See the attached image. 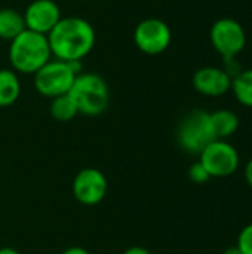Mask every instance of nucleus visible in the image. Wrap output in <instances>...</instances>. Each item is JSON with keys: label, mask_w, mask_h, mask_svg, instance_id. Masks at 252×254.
Masks as SVG:
<instances>
[{"label": "nucleus", "mask_w": 252, "mask_h": 254, "mask_svg": "<svg viewBox=\"0 0 252 254\" xmlns=\"http://www.w3.org/2000/svg\"><path fill=\"white\" fill-rule=\"evenodd\" d=\"M199 162L205 167L211 179H224L238 171L241 158L236 147L227 140H214L199 153Z\"/></svg>", "instance_id": "6"}, {"label": "nucleus", "mask_w": 252, "mask_h": 254, "mask_svg": "<svg viewBox=\"0 0 252 254\" xmlns=\"http://www.w3.org/2000/svg\"><path fill=\"white\" fill-rule=\"evenodd\" d=\"M236 247L241 250L242 254H252V223L247 225L238 237Z\"/></svg>", "instance_id": "18"}, {"label": "nucleus", "mask_w": 252, "mask_h": 254, "mask_svg": "<svg viewBox=\"0 0 252 254\" xmlns=\"http://www.w3.org/2000/svg\"><path fill=\"white\" fill-rule=\"evenodd\" d=\"M61 18L59 6L53 0H34L24 12L25 28L45 36L52 31Z\"/></svg>", "instance_id": "10"}, {"label": "nucleus", "mask_w": 252, "mask_h": 254, "mask_svg": "<svg viewBox=\"0 0 252 254\" xmlns=\"http://www.w3.org/2000/svg\"><path fill=\"white\" fill-rule=\"evenodd\" d=\"M52 57L65 63H80L95 45V31L89 21L79 16L61 18L48 34Z\"/></svg>", "instance_id": "1"}, {"label": "nucleus", "mask_w": 252, "mask_h": 254, "mask_svg": "<svg viewBox=\"0 0 252 254\" xmlns=\"http://www.w3.org/2000/svg\"><path fill=\"white\" fill-rule=\"evenodd\" d=\"M50 58L52 52L49 48L48 36L45 34L25 28L19 36L10 40L9 61L13 70L19 73L34 74Z\"/></svg>", "instance_id": "2"}, {"label": "nucleus", "mask_w": 252, "mask_h": 254, "mask_svg": "<svg viewBox=\"0 0 252 254\" xmlns=\"http://www.w3.org/2000/svg\"><path fill=\"white\" fill-rule=\"evenodd\" d=\"M221 254H242V253H241V250L235 246V247H229V249H226V250H224Z\"/></svg>", "instance_id": "22"}, {"label": "nucleus", "mask_w": 252, "mask_h": 254, "mask_svg": "<svg viewBox=\"0 0 252 254\" xmlns=\"http://www.w3.org/2000/svg\"><path fill=\"white\" fill-rule=\"evenodd\" d=\"M177 140L183 150L192 155H199L215 140L209 113L205 110H193L186 115L178 125Z\"/></svg>", "instance_id": "5"}, {"label": "nucleus", "mask_w": 252, "mask_h": 254, "mask_svg": "<svg viewBox=\"0 0 252 254\" xmlns=\"http://www.w3.org/2000/svg\"><path fill=\"white\" fill-rule=\"evenodd\" d=\"M79 68L80 63H65L56 58L49 60L34 73V86L39 94L52 100L70 92L74 79L79 74Z\"/></svg>", "instance_id": "4"}, {"label": "nucleus", "mask_w": 252, "mask_h": 254, "mask_svg": "<svg viewBox=\"0 0 252 254\" xmlns=\"http://www.w3.org/2000/svg\"><path fill=\"white\" fill-rule=\"evenodd\" d=\"M236 100L245 106L252 109V68L242 70L232 79V89Z\"/></svg>", "instance_id": "16"}, {"label": "nucleus", "mask_w": 252, "mask_h": 254, "mask_svg": "<svg viewBox=\"0 0 252 254\" xmlns=\"http://www.w3.org/2000/svg\"><path fill=\"white\" fill-rule=\"evenodd\" d=\"M62 254H91L88 250H85L83 247H70L65 252H62Z\"/></svg>", "instance_id": "21"}, {"label": "nucleus", "mask_w": 252, "mask_h": 254, "mask_svg": "<svg viewBox=\"0 0 252 254\" xmlns=\"http://www.w3.org/2000/svg\"><path fill=\"white\" fill-rule=\"evenodd\" d=\"M189 179L196 185H205L209 182L211 176L208 174L205 167L198 161V162L192 164V167L189 168Z\"/></svg>", "instance_id": "17"}, {"label": "nucleus", "mask_w": 252, "mask_h": 254, "mask_svg": "<svg viewBox=\"0 0 252 254\" xmlns=\"http://www.w3.org/2000/svg\"><path fill=\"white\" fill-rule=\"evenodd\" d=\"M212 131L215 140H227L232 137L239 128V118L235 112L229 109H220L209 113Z\"/></svg>", "instance_id": "12"}, {"label": "nucleus", "mask_w": 252, "mask_h": 254, "mask_svg": "<svg viewBox=\"0 0 252 254\" xmlns=\"http://www.w3.org/2000/svg\"><path fill=\"white\" fill-rule=\"evenodd\" d=\"M209 39L214 49L226 61L235 60L247 46L245 28L233 18L217 19L209 30Z\"/></svg>", "instance_id": "7"}, {"label": "nucleus", "mask_w": 252, "mask_h": 254, "mask_svg": "<svg viewBox=\"0 0 252 254\" xmlns=\"http://www.w3.org/2000/svg\"><path fill=\"white\" fill-rule=\"evenodd\" d=\"M172 40L169 25L159 18L143 19L134 31V42L137 48L147 55H157L165 52Z\"/></svg>", "instance_id": "8"}, {"label": "nucleus", "mask_w": 252, "mask_h": 254, "mask_svg": "<svg viewBox=\"0 0 252 254\" xmlns=\"http://www.w3.org/2000/svg\"><path fill=\"white\" fill-rule=\"evenodd\" d=\"M50 115L58 122H68L79 115V110H77V106H76L73 97L67 92V94L52 98Z\"/></svg>", "instance_id": "15"}, {"label": "nucleus", "mask_w": 252, "mask_h": 254, "mask_svg": "<svg viewBox=\"0 0 252 254\" xmlns=\"http://www.w3.org/2000/svg\"><path fill=\"white\" fill-rule=\"evenodd\" d=\"M108 190L107 177L97 168L80 170L73 180V196L82 205L100 204Z\"/></svg>", "instance_id": "9"}, {"label": "nucleus", "mask_w": 252, "mask_h": 254, "mask_svg": "<svg viewBox=\"0 0 252 254\" xmlns=\"http://www.w3.org/2000/svg\"><path fill=\"white\" fill-rule=\"evenodd\" d=\"M245 180L250 185V188L252 189V158L248 161L247 167H245Z\"/></svg>", "instance_id": "19"}, {"label": "nucleus", "mask_w": 252, "mask_h": 254, "mask_svg": "<svg viewBox=\"0 0 252 254\" xmlns=\"http://www.w3.org/2000/svg\"><path fill=\"white\" fill-rule=\"evenodd\" d=\"M68 94L73 97L80 115L98 116L108 107V85L97 73H79Z\"/></svg>", "instance_id": "3"}, {"label": "nucleus", "mask_w": 252, "mask_h": 254, "mask_svg": "<svg viewBox=\"0 0 252 254\" xmlns=\"http://www.w3.org/2000/svg\"><path fill=\"white\" fill-rule=\"evenodd\" d=\"M0 254H19L15 249H10V247H3L0 249Z\"/></svg>", "instance_id": "23"}, {"label": "nucleus", "mask_w": 252, "mask_h": 254, "mask_svg": "<svg viewBox=\"0 0 252 254\" xmlns=\"http://www.w3.org/2000/svg\"><path fill=\"white\" fill-rule=\"evenodd\" d=\"M21 94V83L13 70H0V107L12 106Z\"/></svg>", "instance_id": "14"}, {"label": "nucleus", "mask_w": 252, "mask_h": 254, "mask_svg": "<svg viewBox=\"0 0 252 254\" xmlns=\"http://www.w3.org/2000/svg\"><path fill=\"white\" fill-rule=\"evenodd\" d=\"M193 88L205 97H221L232 89V76L220 67H202L192 79Z\"/></svg>", "instance_id": "11"}, {"label": "nucleus", "mask_w": 252, "mask_h": 254, "mask_svg": "<svg viewBox=\"0 0 252 254\" xmlns=\"http://www.w3.org/2000/svg\"><path fill=\"white\" fill-rule=\"evenodd\" d=\"M123 254H151L147 249L144 247H140V246H135V247H131L128 249L126 252H123Z\"/></svg>", "instance_id": "20"}, {"label": "nucleus", "mask_w": 252, "mask_h": 254, "mask_svg": "<svg viewBox=\"0 0 252 254\" xmlns=\"http://www.w3.org/2000/svg\"><path fill=\"white\" fill-rule=\"evenodd\" d=\"M25 30L24 15L10 7L0 9V39L13 40Z\"/></svg>", "instance_id": "13"}]
</instances>
